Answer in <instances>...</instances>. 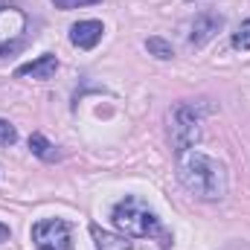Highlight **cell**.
Segmentation results:
<instances>
[{"label": "cell", "mask_w": 250, "mask_h": 250, "mask_svg": "<svg viewBox=\"0 0 250 250\" xmlns=\"http://www.w3.org/2000/svg\"><path fill=\"white\" fill-rule=\"evenodd\" d=\"M178 181L189 195L201 201H221L227 195V169L209 154L184 151L178 157Z\"/></svg>", "instance_id": "1"}, {"label": "cell", "mask_w": 250, "mask_h": 250, "mask_svg": "<svg viewBox=\"0 0 250 250\" xmlns=\"http://www.w3.org/2000/svg\"><path fill=\"white\" fill-rule=\"evenodd\" d=\"M111 221L114 227L123 233V236H131V239H148V236H160L163 227H160V218L146 207V201L128 195L123 198L114 212H111Z\"/></svg>", "instance_id": "2"}, {"label": "cell", "mask_w": 250, "mask_h": 250, "mask_svg": "<svg viewBox=\"0 0 250 250\" xmlns=\"http://www.w3.org/2000/svg\"><path fill=\"white\" fill-rule=\"evenodd\" d=\"M207 108L201 102H181L169 114V140L178 154L189 151L201 140V123H204Z\"/></svg>", "instance_id": "3"}, {"label": "cell", "mask_w": 250, "mask_h": 250, "mask_svg": "<svg viewBox=\"0 0 250 250\" xmlns=\"http://www.w3.org/2000/svg\"><path fill=\"white\" fill-rule=\"evenodd\" d=\"M29 18L15 6H0V56H12L26 44Z\"/></svg>", "instance_id": "4"}, {"label": "cell", "mask_w": 250, "mask_h": 250, "mask_svg": "<svg viewBox=\"0 0 250 250\" xmlns=\"http://www.w3.org/2000/svg\"><path fill=\"white\" fill-rule=\"evenodd\" d=\"M32 242L38 250H73L70 227L62 218H44L32 227Z\"/></svg>", "instance_id": "5"}, {"label": "cell", "mask_w": 250, "mask_h": 250, "mask_svg": "<svg viewBox=\"0 0 250 250\" xmlns=\"http://www.w3.org/2000/svg\"><path fill=\"white\" fill-rule=\"evenodd\" d=\"M224 26V18L215 15V12H201L195 21H192V32H189V44L195 50H201L207 41H212L218 35V29Z\"/></svg>", "instance_id": "6"}, {"label": "cell", "mask_w": 250, "mask_h": 250, "mask_svg": "<svg viewBox=\"0 0 250 250\" xmlns=\"http://www.w3.org/2000/svg\"><path fill=\"white\" fill-rule=\"evenodd\" d=\"M102 32H105L102 21H79L70 26V41L79 50H93L102 41Z\"/></svg>", "instance_id": "7"}, {"label": "cell", "mask_w": 250, "mask_h": 250, "mask_svg": "<svg viewBox=\"0 0 250 250\" xmlns=\"http://www.w3.org/2000/svg\"><path fill=\"white\" fill-rule=\"evenodd\" d=\"M56 70H59V59L53 56V53H44V56H38V59H32V62L21 64L18 70H15V76H32V79H53L56 76Z\"/></svg>", "instance_id": "8"}, {"label": "cell", "mask_w": 250, "mask_h": 250, "mask_svg": "<svg viewBox=\"0 0 250 250\" xmlns=\"http://www.w3.org/2000/svg\"><path fill=\"white\" fill-rule=\"evenodd\" d=\"M90 236L96 242V250H131L128 236H114V233L102 230L99 224H90Z\"/></svg>", "instance_id": "9"}, {"label": "cell", "mask_w": 250, "mask_h": 250, "mask_svg": "<svg viewBox=\"0 0 250 250\" xmlns=\"http://www.w3.org/2000/svg\"><path fill=\"white\" fill-rule=\"evenodd\" d=\"M29 148H32L35 157H41V160H47V163L56 160V146H53L44 134H32V137H29Z\"/></svg>", "instance_id": "10"}, {"label": "cell", "mask_w": 250, "mask_h": 250, "mask_svg": "<svg viewBox=\"0 0 250 250\" xmlns=\"http://www.w3.org/2000/svg\"><path fill=\"white\" fill-rule=\"evenodd\" d=\"M146 50H148V56H154V59H160V62L175 59L172 44H169V41H163V38H148V41H146Z\"/></svg>", "instance_id": "11"}, {"label": "cell", "mask_w": 250, "mask_h": 250, "mask_svg": "<svg viewBox=\"0 0 250 250\" xmlns=\"http://www.w3.org/2000/svg\"><path fill=\"white\" fill-rule=\"evenodd\" d=\"M233 47L242 50V53H248L250 50V21H245V23L233 32Z\"/></svg>", "instance_id": "12"}, {"label": "cell", "mask_w": 250, "mask_h": 250, "mask_svg": "<svg viewBox=\"0 0 250 250\" xmlns=\"http://www.w3.org/2000/svg\"><path fill=\"white\" fill-rule=\"evenodd\" d=\"M93 3H102V0H53V6H56V9H64V12H70V9H84V6H93Z\"/></svg>", "instance_id": "13"}, {"label": "cell", "mask_w": 250, "mask_h": 250, "mask_svg": "<svg viewBox=\"0 0 250 250\" xmlns=\"http://www.w3.org/2000/svg\"><path fill=\"white\" fill-rule=\"evenodd\" d=\"M18 140V131H15V125L6 123V120H0V146H12Z\"/></svg>", "instance_id": "14"}, {"label": "cell", "mask_w": 250, "mask_h": 250, "mask_svg": "<svg viewBox=\"0 0 250 250\" xmlns=\"http://www.w3.org/2000/svg\"><path fill=\"white\" fill-rule=\"evenodd\" d=\"M6 239H9V227H3V224H0V242H6Z\"/></svg>", "instance_id": "15"}]
</instances>
